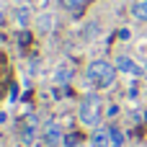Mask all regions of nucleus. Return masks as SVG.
Listing matches in <instances>:
<instances>
[{
  "label": "nucleus",
  "mask_w": 147,
  "mask_h": 147,
  "mask_svg": "<svg viewBox=\"0 0 147 147\" xmlns=\"http://www.w3.org/2000/svg\"><path fill=\"white\" fill-rule=\"evenodd\" d=\"M90 147H111V127H96L90 134Z\"/></svg>",
  "instance_id": "obj_5"
},
{
  "label": "nucleus",
  "mask_w": 147,
  "mask_h": 147,
  "mask_svg": "<svg viewBox=\"0 0 147 147\" xmlns=\"http://www.w3.org/2000/svg\"><path fill=\"white\" fill-rule=\"evenodd\" d=\"M85 78L93 88L103 90V88H111L114 80H116V65L106 62V59H93L88 67H85Z\"/></svg>",
  "instance_id": "obj_2"
},
{
  "label": "nucleus",
  "mask_w": 147,
  "mask_h": 147,
  "mask_svg": "<svg viewBox=\"0 0 147 147\" xmlns=\"http://www.w3.org/2000/svg\"><path fill=\"white\" fill-rule=\"evenodd\" d=\"M54 78H57V83H67V80L72 78V67H70V65H62V67L54 72Z\"/></svg>",
  "instance_id": "obj_9"
},
{
  "label": "nucleus",
  "mask_w": 147,
  "mask_h": 147,
  "mask_svg": "<svg viewBox=\"0 0 147 147\" xmlns=\"http://www.w3.org/2000/svg\"><path fill=\"white\" fill-rule=\"evenodd\" d=\"M26 13H28L26 8H21V10H18V21H21V23H26V21H28V16H26Z\"/></svg>",
  "instance_id": "obj_13"
},
{
  "label": "nucleus",
  "mask_w": 147,
  "mask_h": 147,
  "mask_svg": "<svg viewBox=\"0 0 147 147\" xmlns=\"http://www.w3.org/2000/svg\"><path fill=\"white\" fill-rule=\"evenodd\" d=\"M36 23H39V28H41V31H49V23H52V16H41V18L36 21Z\"/></svg>",
  "instance_id": "obj_12"
},
{
  "label": "nucleus",
  "mask_w": 147,
  "mask_h": 147,
  "mask_svg": "<svg viewBox=\"0 0 147 147\" xmlns=\"http://www.w3.org/2000/svg\"><path fill=\"white\" fill-rule=\"evenodd\" d=\"M62 147H83V140H80L78 134H67L65 142H62Z\"/></svg>",
  "instance_id": "obj_11"
},
{
  "label": "nucleus",
  "mask_w": 147,
  "mask_h": 147,
  "mask_svg": "<svg viewBox=\"0 0 147 147\" xmlns=\"http://www.w3.org/2000/svg\"><path fill=\"white\" fill-rule=\"evenodd\" d=\"M41 140H44V145H47V147H59L62 142H65V134H62V127H59L57 119H49V121L44 124V129H41Z\"/></svg>",
  "instance_id": "obj_3"
},
{
  "label": "nucleus",
  "mask_w": 147,
  "mask_h": 147,
  "mask_svg": "<svg viewBox=\"0 0 147 147\" xmlns=\"http://www.w3.org/2000/svg\"><path fill=\"white\" fill-rule=\"evenodd\" d=\"M36 132H39V119L34 114H28L23 119V124H21V140L23 142H34L36 140Z\"/></svg>",
  "instance_id": "obj_4"
},
{
  "label": "nucleus",
  "mask_w": 147,
  "mask_h": 147,
  "mask_svg": "<svg viewBox=\"0 0 147 147\" xmlns=\"http://www.w3.org/2000/svg\"><path fill=\"white\" fill-rule=\"evenodd\" d=\"M78 119L85 127H101V121H103V98L98 93H85L78 103Z\"/></svg>",
  "instance_id": "obj_1"
},
{
  "label": "nucleus",
  "mask_w": 147,
  "mask_h": 147,
  "mask_svg": "<svg viewBox=\"0 0 147 147\" xmlns=\"http://www.w3.org/2000/svg\"><path fill=\"white\" fill-rule=\"evenodd\" d=\"M111 147H124V134L119 127H111Z\"/></svg>",
  "instance_id": "obj_10"
},
{
  "label": "nucleus",
  "mask_w": 147,
  "mask_h": 147,
  "mask_svg": "<svg viewBox=\"0 0 147 147\" xmlns=\"http://www.w3.org/2000/svg\"><path fill=\"white\" fill-rule=\"evenodd\" d=\"M114 65H116L119 72H127V75H142V67H140L132 57H127V54H119Z\"/></svg>",
  "instance_id": "obj_6"
},
{
  "label": "nucleus",
  "mask_w": 147,
  "mask_h": 147,
  "mask_svg": "<svg viewBox=\"0 0 147 147\" xmlns=\"http://www.w3.org/2000/svg\"><path fill=\"white\" fill-rule=\"evenodd\" d=\"M59 3H62V8L70 10V13H78V10H83V8L88 5V0H59Z\"/></svg>",
  "instance_id": "obj_8"
},
{
  "label": "nucleus",
  "mask_w": 147,
  "mask_h": 147,
  "mask_svg": "<svg viewBox=\"0 0 147 147\" xmlns=\"http://www.w3.org/2000/svg\"><path fill=\"white\" fill-rule=\"evenodd\" d=\"M132 16H134L137 21H147V0H137V3L132 5Z\"/></svg>",
  "instance_id": "obj_7"
},
{
  "label": "nucleus",
  "mask_w": 147,
  "mask_h": 147,
  "mask_svg": "<svg viewBox=\"0 0 147 147\" xmlns=\"http://www.w3.org/2000/svg\"><path fill=\"white\" fill-rule=\"evenodd\" d=\"M0 147H3V145H0Z\"/></svg>",
  "instance_id": "obj_14"
}]
</instances>
